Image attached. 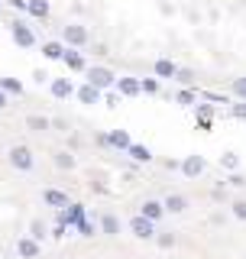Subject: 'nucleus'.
Returning <instances> with one entry per match:
<instances>
[{
	"label": "nucleus",
	"instance_id": "cd10ccee",
	"mask_svg": "<svg viewBox=\"0 0 246 259\" xmlns=\"http://www.w3.org/2000/svg\"><path fill=\"white\" fill-rule=\"evenodd\" d=\"M155 88H159V84H155V81L149 78V81H139V91H146V94H152L155 91Z\"/></svg>",
	"mask_w": 246,
	"mask_h": 259
},
{
	"label": "nucleus",
	"instance_id": "aec40b11",
	"mask_svg": "<svg viewBox=\"0 0 246 259\" xmlns=\"http://www.w3.org/2000/svg\"><path fill=\"white\" fill-rule=\"evenodd\" d=\"M130 156H133L136 162H149V149H146V146H133V143H130Z\"/></svg>",
	"mask_w": 246,
	"mask_h": 259
},
{
	"label": "nucleus",
	"instance_id": "7c9ffc66",
	"mask_svg": "<svg viewBox=\"0 0 246 259\" xmlns=\"http://www.w3.org/2000/svg\"><path fill=\"white\" fill-rule=\"evenodd\" d=\"M233 113H236V117H246V104H236V107H233Z\"/></svg>",
	"mask_w": 246,
	"mask_h": 259
},
{
	"label": "nucleus",
	"instance_id": "412c9836",
	"mask_svg": "<svg viewBox=\"0 0 246 259\" xmlns=\"http://www.w3.org/2000/svg\"><path fill=\"white\" fill-rule=\"evenodd\" d=\"M185 204H188V201L182 198V194H169V201H166L169 210H185Z\"/></svg>",
	"mask_w": 246,
	"mask_h": 259
},
{
	"label": "nucleus",
	"instance_id": "c756f323",
	"mask_svg": "<svg viewBox=\"0 0 246 259\" xmlns=\"http://www.w3.org/2000/svg\"><path fill=\"white\" fill-rule=\"evenodd\" d=\"M224 165L227 168H236V156H224Z\"/></svg>",
	"mask_w": 246,
	"mask_h": 259
},
{
	"label": "nucleus",
	"instance_id": "9d476101",
	"mask_svg": "<svg viewBox=\"0 0 246 259\" xmlns=\"http://www.w3.org/2000/svg\"><path fill=\"white\" fill-rule=\"evenodd\" d=\"M162 210H166V204H159V201H146V204H143V217H149V221L155 224L162 217Z\"/></svg>",
	"mask_w": 246,
	"mask_h": 259
},
{
	"label": "nucleus",
	"instance_id": "7ed1b4c3",
	"mask_svg": "<svg viewBox=\"0 0 246 259\" xmlns=\"http://www.w3.org/2000/svg\"><path fill=\"white\" fill-rule=\"evenodd\" d=\"M88 84H94V88H110L113 84V75L107 68H91L88 71Z\"/></svg>",
	"mask_w": 246,
	"mask_h": 259
},
{
	"label": "nucleus",
	"instance_id": "c85d7f7f",
	"mask_svg": "<svg viewBox=\"0 0 246 259\" xmlns=\"http://www.w3.org/2000/svg\"><path fill=\"white\" fill-rule=\"evenodd\" d=\"M78 230H81V233H85V237H91V233H94V227H91V224H88V221H81V224H78Z\"/></svg>",
	"mask_w": 246,
	"mask_h": 259
},
{
	"label": "nucleus",
	"instance_id": "a211bd4d",
	"mask_svg": "<svg viewBox=\"0 0 246 259\" xmlns=\"http://www.w3.org/2000/svg\"><path fill=\"white\" fill-rule=\"evenodd\" d=\"M0 91H4V94H20L23 84H20L16 78H4V81H0Z\"/></svg>",
	"mask_w": 246,
	"mask_h": 259
},
{
	"label": "nucleus",
	"instance_id": "39448f33",
	"mask_svg": "<svg viewBox=\"0 0 246 259\" xmlns=\"http://www.w3.org/2000/svg\"><path fill=\"white\" fill-rule=\"evenodd\" d=\"M65 42L68 46H85L88 42V29L85 26H65Z\"/></svg>",
	"mask_w": 246,
	"mask_h": 259
},
{
	"label": "nucleus",
	"instance_id": "1a4fd4ad",
	"mask_svg": "<svg viewBox=\"0 0 246 259\" xmlns=\"http://www.w3.org/2000/svg\"><path fill=\"white\" fill-rule=\"evenodd\" d=\"M26 10L36 16V20H46V16H49V4H46V0H26Z\"/></svg>",
	"mask_w": 246,
	"mask_h": 259
},
{
	"label": "nucleus",
	"instance_id": "4be33fe9",
	"mask_svg": "<svg viewBox=\"0 0 246 259\" xmlns=\"http://www.w3.org/2000/svg\"><path fill=\"white\" fill-rule=\"evenodd\" d=\"M101 227H104V233H117V230H120V224H117V217H113V214H107V217H104V221H101Z\"/></svg>",
	"mask_w": 246,
	"mask_h": 259
},
{
	"label": "nucleus",
	"instance_id": "4468645a",
	"mask_svg": "<svg viewBox=\"0 0 246 259\" xmlns=\"http://www.w3.org/2000/svg\"><path fill=\"white\" fill-rule=\"evenodd\" d=\"M107 143H110V146H117V149H130V136L123 133V130H113V133L107 136Z\"/></svg>",
	"mask_w": 246,
	"mask_h": 259
},
{
	"label": "nucleus",
	"instance_id": "6ab92c4d",
	"mask_svg": "<svg viewBox=\"0 0 246 259\" xmlns=\"http://www.w3.org/2000/svg\"><path fill=\"white\" fill-rule=\"evenodd\" d=\"M120 94H139V81H133V78H120Z\"/></svg>",
	"mask_w": 246,
	"mask_h": 259
},
{
	"label": "nucleus",
	"instance_id": "dca6fc26",
	"mask_svg": "<svg viewBox=\"0 0 246 259\" xmlns=\"http://www.w3.org/2000/svg\"><path fill=\"white\" fill-rule=\"evenodd\" d=\"M43 55H46V59H62V55H65V46L62 42H46L43 46Z\"/></svg>",
	"mask_w": 246,
	"mask_h": 259
},
{
	"label": "nucleus",
	"instance_id": "a878e982",
	"mask_svg": "<svg viewBox=\"0 0 246 259\" xmlns=\"http://www.w3.org/2000/svg\"><path fill=\"white\" fill-rule=\"evenodd\" d=\"M233 91H236V94H240L243 101H246V78H236V81H233Z\"/></svg>",
	"mask_w": 246,
	"mask_h": 259
},
{
	"label": "nucleus",
	"instance_id": "423d86ee",
	"mask_svg": "<svg viewBox=\"0 0 246 259\" xmlns=\"http://www.w3.org/2000/svg\"><path fill=\"white\" fill-rule=\"evenodd\" d=\"M16 253H20V256H26V259H36L39 256V243L36 240H20V243H16Z\"/></svg>",
	"mask_w": 246,
	"mask_h": 259
},
{
	"label": "nucleus",
	"instance_id": "6e6552de",
	"mask_svg": "<svg viewBox=\"0 0 246 259\" xmlns=\"http://www.w3.org/2000/svg\"><path fill=\"white\" fill-rule=\"evenodd\" d=\"M78 97H81V104H97V101H101V88L85 84V88L78 91Z\"/></svg>",
	"mask_w": 246,
	"mask_h": 259
},
{
	"label": "nucleus",
	"instance_id": "f8f14e48",
	"mask_svg": "<svg viewBox=\"0 0 246 259\" xmlns=\"http://www.w3.org/2000/svg\"><path fill=\"white\" fill-rule=\"evenodd\" d=\"M52 94L55 97H71V81L68 78H55L52 81Z\"/></svg>",
	"mask_w": 246,
	"mask_h": 259
},
{
	"label": "nucleus",
	"instance_id": "f3484780",
	"mask_svg": "<svg viewBox=\"0 0 246 259\" xmlns=\"http://www.w3.org/2000/svg\"><path fill=\"white\" fill-rule=\"evenodd\" d=\"M155 75H159V78H172V75H175V65H172L169 59H159V62H155Z\"/></svg>",
	"mask_w": 246,
	"mask_h": 259
},
{
	"label": "nucleus",
	"instance_id": "9b49d317",
	"mask_svg": "<svg viewBox=\"0 0 246 259\" xmlns=\"http://www.w3.org/2000/svg\"><path fill=\"white\" fill-rule=\"evenodd\" d=\"M81 221H85V207H78V204H71V210H65V214H62V224H81Z\"/></svg>",
	"mask_w": 246,
	"mask_h": 259
},
{
	"label": "nucleus",
	"instance_id": "b1692460",
	"mask_svg": "<svg viewBox=\"0 0 246 259\" xmlns=\"http://www.w3.org/2000/svg\"><path fill=\"white\" fill-rule=\"evenodd\" d=\"M55 165H59V168H71V165H75V159H71L68 152H59V156H55Z\"/></svg>",
	"mask_w": 246,
	"mask_h": 259
},
{
	"label": "nucleus",
	"instance_id": "2f4dec72",
	"mask_svg": "<svg viewBox=\"0 0 246 259\" xmlns=\"http://www.w3.org/2000/svg\"><path fill=\"white\" fill-rule=\"evenodd\" d=\"M13 4V10H26V0H10Z\"/></svg>",
	"mask_w": 246,
	"mask_h": 259
},
{
	"label": "nucleus",
	"instance_id": "393cba45",
	"mask_svg": "<svg viewBox=\"0 0 246 259\" xmlns=\"http://www.w3.org/2000/svg\"><path fill=\"white\" fill-rule=\"evenodd\" d=\"M43 233H46V227L39 224V221H36V224L29 227V237H32V240H43Z\"/></svg>",
	"mask_w": 246,
	"mask_h": 259
},
{
	"label": "nucleus",
	"instance_id": "f257e3e1",
	"mask_svg": "<svg viewBox=\"0 0 246 259\" xmlns=\"http://www.w3.org/2000/svg\"><path fill=\"white\" fill-rule=\"evenodd\" d=\"M10 162H13V168H20V172H29V168H32V152L26 149V146H13V149H10Z\"/></svg>",
	"mask_w": 246,
	"mask_h": 259
},
{
	"label": "nucleus",
	"instance_id": "bb28decb",
	"mask_svg": "<svg viewBox=\"0 0 246 259\" xmlns=\"http://www.w3.org/2000/svg\"><path fill=\"white\" fill-rule=\"evenodd\" d=\"M233 214L240 217V221H246V201H236V204H233Z\"/></svg>",
	"mask_w": 246,
	"mask_h": 259
},
{
	"label": "nucleus",
	"instance_id": "5701e85b",
	"mask_svg": "<svg viewBox=\"0 0 246 259\" xmlns=\"http://www.w3.org/2000/svg\"><path fill=\"white\" fill-rule=\"evenodd\" d=\"M26 123H29V130H36V133H43V130H49V120H46V117H29Z\"/></svg>",
	"mask_w": 246,
	"mask_h": 259
},
{
	"label": "nucleus",
	"instance_id": "f03ea898",
	"mask_svg": "<svg viewBox=\"0 0 246 259\" xmlns=\"http://www.w3.org/2000/svg\"><path fill=\"white\" fill-rule=\"evenodd\" d=\"M13 39H16V46H23V49L36 46V36H32V29L26 23H13Z\"/></svg>",
	"mask_w": 246,
	"mask_h": 259
},
{
	"label": "nucleus",
	"instance_id": "2eb2a0df",
	"mask_svg": "<svg viewBox=\"0 0 246 259\" xmlns=\"http://www.w3.org/2000/svg\"><path fill=\"white\" fill-rule=\"evenodd\" d=\"M62 59H65V65H68L71 71H81V68H85V59H81L78 52H68V49H65V55H62Z\"/></svg>",
	"mask_w": 246,
	"mask_h": 259
},
{
	"label": "nucleus",
	"instance_id": "0eeeda50",
	"mask_svg": "<svg viewBox=\"0 0 246 259\" xmlns=\"http://www.w3.org/2000/svg\"><path fill=\"white\" fill-rule=\"evenodd\" d=\"M46 204H49V207H68V194L49 188V191H46Z\"/></svg>",
	"mask_w": 246,
	"mask_h": 259
},
{
	"label": "nucleus",
	"instance_id": "473e14b6",
	"mask_svg": "<svg viewBox=\"0 0 246 259\" xmlns=\"http://www.w3.org/2000/svg\"><path fill=\"white\" fill-rule=\"evenodd\" d=\"M0 107H7V94L4 91H0Z\"/></svg>",
	"mask_w": 246,
	"mask_h": 259
},
{
	"label": "nucleus",
	"instance_id": "20e7f679",
	"mask_svg": "<svg viewBox=\"0 0 246 259\" xmlns=\"http://www.w3.org/2000/svg\"><path fill=\"white\" fill-rule=\"evenodd\" d=\"M130 227H133V233H136V237H143V240H149L152 233H155L152 221H149V217H143V214H139V217H133V224H130Z\"/></svg>",
	"mask_w": 246,
	"mask_h": 259
},
{
	"label": "nucleus",
	"instance_id": "ddd939ff",
	"mask_svg": "<svg viewBox=\"0 0 246 259\" xmlns=\"http://www.w3.org/2000/svg\"><path fill=\"white\" fill-rule=\"evenodd\" d=\"M201 168H204V162H201L198 156H188V159L182 162V172H185V175H198Z\"/></svg>",
	"mask_w": 246,
	"mask_h": 259
}]
</instances>
